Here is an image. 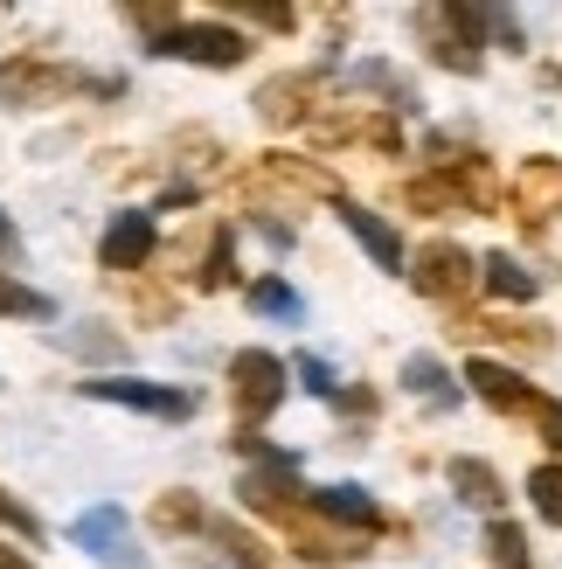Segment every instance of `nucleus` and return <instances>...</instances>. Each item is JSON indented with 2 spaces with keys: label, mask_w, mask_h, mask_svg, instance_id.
<instances>
[{
  "label": "nucleus",
  "mask_w": 562,
  "mask_h": 569,
  "mask_svg": "<svg viewBox=\"0 0 562 569\" xmlns=\"http://www.w3.org/2000/svg\"><path fill=\"white\" fill-rule=\"evenodd\" d=\"M230 396H237V417H243V423L271 417L278 403H285V361L264 355V348H243V355L230 361Z\"/></svg>",
  "instance_id": "nucleus-1"
},
{
  "label": "nucleus",
  "mask_w": 562,
  "mask_h": 569,
  "mask_svg": "<svg viewBox=\"0 0 562 569\" xmlns=\"http://www.w3.org/2000/svg\"><path fill=\"white\" fill-rule=\"evenodd\" d=\"M83 396L119 403V410H147V417H167V423L194 417V389H160V382H132V376H98V382H83Z\"/></svg>",
  "instance_id": "nucleus-2"
},
{
  "label": "nucleus",
  "mask_w": 562,
  "mask_h": 569,
  "mask_svg": "<svg viewBox=\"0 0 562 569\" xmlns=\"http://www.w3.org/2000/svg\"><path fill=\"white\" fill-rule=\"evenodd\" d=\"M70 542H77V549H91L104 569H147V556L132 549V528H126L119 507H91V515H77Z\"/></svg>",
  "instance_id": "nucleus-3"
},
{
  "label": "nucleus",
  "mask_w": 562,
  "mask_h": 569,
  "mask_svg": "<svg viewBox=\"0 0 562 569\" xmlns=\"http://www.w3.org/2000/svg\"><path fill=\"white\" fill-rule=\"evenodd\" d=\"M160 56H181V63H209V70H230L250 56V42L237 28H215V21H181L174 36L160 42Z\"/></svg>",
  "instance_id": "nucleus-4"
},
{
  "label": "nucleus",
  "mask_w": 562,
  "mask_h": 569,
  "mask_svg": "<svg viewBox=\"0 0 562 569\" xmlns=\"http://www.w3.org/2000/svg\"><path fill=\"white\" fill-rule=\"evenodd\" d=\"M424 28H431V49H438V63L444 70H480V28H486V14H472V8H438V14H424Z\"/></svg>",
  "instance_id": "nucleus-5"
},
{
  "label": "nucleus",
  "mask_w": 562,
  "mask_h": 569,
  "mask_svg": "<svg viewBox=\"0 0 562 569\" xmlns=\"http://www.w3.org/2000/svg\"><path fill=\"white\" fill-rule=\"evenodd\" d=\"M472 271H480V264H472L459 243H424L410 278H417V292H424V299H459L465 284H472Z\"/></svg>",
  "instance_id": "nucleus-6"
},
{
  "label": "nucleus",
  "mask_w": 562,
  "mask_h": 569,
  "mask_svg": "<svg viewBox=\"0 0 562 569\" xmlns=\"http://www.w3.org/2000/svg\"><path fill=\"white\" fill-rule=\"evenodd\" d=\"M465 382H472V396H486V403L493 410H508V417H535V403H542V396L535 389H528L521 376H514V368H500V361H465Z\"/></svg>",
  "instance_id": "nucleus-7"
},
{
  "label": "nucleus",
  "mask_w": 562,
  "mask_h": 569,
  "mask_svg": "<svg viewBox=\"0 0 562 569\" xmlns=\"http://www.w3.org/2000/svg\"><path fill=\"white\" fill-rule=\"evenodd\" d=\"M98 258H104V271H139V264L153 258V216H147V209H126V216L104 230Z\"/></svg>",
  "instance_id": "nucleus-8"
},
{
  "label": "nucleus",
  "mask_w": 562,
  "mask_h": 569,
  "mask_svg": "<svg viewBox=\"0 0 562 569\" xmlns=\"http://www.w3.org/2000/svg\"><path fill=\"white\" fill-rule=\"evenodd\" d=\"M0 91L21 98V104L70 98V91H77V70H63V63H8V70H0Z\"/></svg>",
  "instance_id": "nucleus-9"
},
{
  "label": "nucleus",
  "mask_w": 562,
  "mask_h": 569,
  "mask_svg": "<svg viewBox=\"0 0 562 569\" xmlns=\"http://www.w3.org/2000/svg\"><path fill=\"white\" fill-rule=\"evenodd\" d=\"M341 222L361 237V250L382 264V271H403V243H397V230H389L382 216H369V209H354V202H341Z\"/></svg>",
  "instance_id": "nucleus-10"
},
{
  "label": "nucleus",
  "mask_w": 562,
  "mask_h": 569,
  "mask_svg": "<svg viewBox=\"0 0 562 569\" xmlns=\"http://www.w3.org/2000/svg\"><path fill=\"white\" fill-rule=\"evenodd\" d=\"M313 515L341 521V528H375V521H382V507L361 493V487H320V493H313Z\"/></svg>",
  "instance_id": "nucleus-11"
},
{
  "label": "nucleus",
  "mask_w": 562,
  "mask_h": 569,
  "mask_svg": "<svg viewBox=\"0 0 562 569\" xmlns=\"http://www.w3.org/2000/svg\"><path fill=\"white\" fill-rule=\"evenodd\" d=\"M305 98H313V77H271L258 91V111L271 126H299L305 119Z\"/></svg>",
  "instance_id": "nucleus-12"
},
{
  "label": "nucleus",
  "mask_w": 562,
  "mask_h": 569,
  "mask_svg": "<svg viewBox=\"0 0 562 569\" xmlns=\"http://www.w3.org/2000/svg\"><path fill=\"white\" fill-rule=\"evenodd\" d=\"M514 202H521L528 216L555 209V202H562V167H555V160H528V167H521V188H514Z\"/></svg>",
  "instance_id": "nucleus-13"
},
{
  "label": "nucleus",
  "mask_w": 562,
  "mask_h": 569,
  "mask_svg": "<svg viewBox=\"0 0 562 569\" xmlns=\"http://www.w3.org/2000/svg\"><path fill=\"white\" fill-rule=\"evenodd\" d=\"M202 535H209V542H215L222 556H230V569H271V549L258 542V535H243L237 521H209Z\"/></svg>",
  "instance_id": "nucleus-14"
},
{
  "label": "nucleus",
  "mask_w": 562,
  "mask_h": 569,
  "mask_svg": "<svg viewBox=\"0 0 562 569\" xmlns=\"http://www.w3.org/2000/svg\"><path fill=\"white\" fill-rule=\"evenodd\" d=\"M452 487L465 507H500V472L480 466V459H452Z\"/></svg>",
  "instance_id": "nucleus-15"
},
{
  "label": "nucleus",
  "mask_w": 562,
  "mask_h": 569,
  "mask_svg": "<svg viewBox=\"0 0 562 569\" xmlns=\"http://www.w3.org/2000/svg\"><path fill=\"white\" fill-rule=\"evenodd\" d=\"M480 271H486V284H493L500 299H535V292H542V278H535V271H521V264L508 258V250H493V258H486Z\"/></svg>",
  "instance_id": "nucleus-16"
},
{
  "label": "nucleus",
  "mask_w": 562,
  "mask_h": 569,
  "mask_svg": "<svg viewBox=\"0 0 562 569\" xmlns=\"http://www.w3.org/2000/svg\"><path fill=\"white\" fill-rule=\"evenodd\" d=\"M153 528L181 535V528H209V515H202V500H194V493H160L153 500Z\"/></svg>",
  "instance_id": "nucleus-17"
},
{
  "label": "nucleus",
  "mask_w": 562,
  "mask_h": 569,
  "mask_svg": "<svg viewBox=\"0 0 562 569\" xmlns=\"http://www.w3.org/2000/svg\"><path fill=\"white\" fill-rule=\"evenodd\" d=\"M528 500H535V515L549 528H562V466H535V479H528Z\"/></svg>",
  "instance_id": "nucleus-18"
},
{
  "label": "nucleus",
  "mask_w": 562,
  "mask_h": 569,
  "mask_svg": "<svg viewBox=\"0 0 562 569\" xmlns=\"http://www.w3.org/2000/svg\"><path fill=\"white\" fill-rule=\"evenodd\" d=\"M486 549H493V562H500V569H528V535H521L514 521H493Z\"/></svg>",
  "instance_id": "nucleus-19"
},
{
  "label": "nucleus",
  "mask_w": 562,
  "mask_h": 569,
  "mask_svg": "<svg viewBox=\"0 0 562 569\" xmlns=\"http://www.w3.org/2000/svg\"><path fill=\"white\" fill-rule=\"evenodd\" d=\"M0 312H14V320H21V312H28V320H49V299L28 292V284H14L8 271H0Z\"/></svg>",
  "instance_id": "nucleus-20"
},
{
  "label": "nucleus",
  "mask_w": 562,
  "mask_h": 569,
  "mask_svg": "<svg viewBox=\"0 0 562 569\" xmlns=\"http://www.w3.org/2000/svg\"><path fill=\"white\" fill-rule=\"evenodd\" d=\"M250 306H258V312H278V320H299L292 284H278V278H258V284H250Z\"/></svg>",
  "instance_id": "nucleus-21"
},
{
  "label": "nucleus",
  "mask_w": 562,
  "mask_h": 569,
  "mask_svg": "<svg viewBox=\"0 0 562 569\" xmlns=\"http://www.w3.org/2000/svg\"><path fill=\"white\" fill-rule=\"evenodd\" d=\"M403 382H410L417 396H431V403H452V389H444V368H438L431 355H417V361L403 368Z\"/></svg>",
  "instance_id": "nucleus-22"
},
{
  "label": "nucleus",
  "mask_w": 562,
  "mask_h": 569,
  "mask_svg": "<svg viewBox=\"0 0 562 569\" xmlns=\"http://www.w3.org/2000/svg\"><path fill=\"white\" fill-rule=\"evenodd\" d=\"M202 292H222V284H230V230H215V243H209V264H202Z\"/></svg>",
  "instance_id": "nucleus-23"
},
{
  "label": "nucleus",
  "mask_w": 562,
  "mask_h": 569,
  "mask_svg": "<svg viewBox=\"0 0 562 569\" xmlns=\"http://www.w3.org/2000/svg\"><path fill=\"white\" fill-rule=\"evenodd\" d=\"M0 528H14V535H21V542H42V521H36V515H28V507H21L14 493H0Z\"/></svg>",
  "instance_id": "nucleus-24"
},
{
  "label": "nucleus",
  "mask_w": 562,
  "mask_h": 569,
  "mask_svg": "<svg viewBox=\"0 0 562 569\" xmlns=\"http://www.w3.org/2000/svg\"><path fill=\"white\" fill-rule=\"evenodd\" d=\"M528 423H535V431L562 451V403H555V396H542V403H535V417H528Z\"/></svg>",
  "instance_id": "nucleus-25"
},
{
  "label": "nucleus",
  "mask_w": 562,
  "mask_h": 569,
  "mask_svg": "<svg viewBox=\"0 0 562 569\" xmlns=\"http://www.w3.org/2000/svg\"><path fill=\"white\" fill-rule=\"evenodd\" d=\"M299 376H305V389H313V396H333V368H327L320 355H305V361H299Z\"/></svg>",
  "instance_id": "nucleus-26"
},
{
  "label": "nucleus",
  "mask_w": 562,
  "mask_h": 569,
  "mask_svg": "<svg viewBox=\"0 0 562 569\" xmlns=\"http://www.w3.org/2000/svg\"><path fill=\"white\" fill-rule=\"evenodd\" d=\"M77 348H83V355H111L119 340H111V333H77Z\"/></svg>",
  "instance_id": "nucleus-27"
},
{
  "label": "nucleus",
  "mask_w": 562,
  "mask_h": 569,
  "mask_svg": "<svg viewBox=\"0 0 562 569\" xmlns=\"http://www.w3.org/2000/svg\"><path fill=\"white\" fill-rule=\"evenodd\" d=\"M0 569H36V562H28L21 549H0Z\"/></svg>",
  "instance_id": "nucleus-28"
},
{
  "label": "nucleus",
  "mask_w": 562,
  "mask_h": 569,
  "mask_svg": "<svg viewBox=\"0 0 562 569\" xmlns=\"http://www.w3.org/2000/svg\"><path fill=\"white\" fill-rule=\"evenodd\" d=\"M0 250H14V222L8 216H0Z\"/></svg>",
  "instance_id": "nucleus-29"
}]
</instances>
